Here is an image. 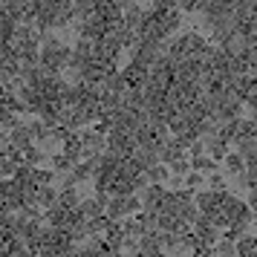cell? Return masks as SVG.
<instances>
[{
    "label": "cell",
    "mask_w": 257,
    "mask_h": 257,
    "mask_svg": "<svg viewBox=\"0 0 257 257\" xmlns=\"http://www.w3.org/2000/svg\"><path fill=\"white\" fill-rule=\"evenodd\" d=\"M145 176H148V182H151V185H165V182H168V176H171V168L162 165V162H156V165H151V168L145 171Z\"/></svg>",
    "instance_id": "11"
},
{
    "label": "cell",
    "mask_w": 257,
    "mask_h": 257,
    "mask_svg": "<svg viewBox=\"0 0 257 257\" xmlns=\"http://www.w3.org/2000/svg\"><path fill=\"white\" fill-rule=\"evenodd\" d=\"M214 254H217V257H237V243L220 237V240L214 243Z\"/></svg>",
    "instance_id": "14"
},
{
    "label": "cell",
    "mask_w": 257,
    "mask_h": 257,
    "mask_svg": "<svg viewBox=\"0 0 257 257\" xmlns=\"http://www.w3.org/2000/svg\"><path fill=\"white\" fill-rule=\"evenodd\" d=\"M49 162H52V171H55V174H70L72 168H75V162H72L64 151L52 153V156H49Z\"/></svg>",
    "instance_id": "13"
},
{
    "label": "cell",
    "mask_w": 257,
    "mask_h": 257,
    "mask_svg": "<svg viewBox=\"0 0 257 257\" xmlns=\"http://www.w3.org/2000/svg\"><path fill=\"white\" fill-rule=\"evenodd\" d=\"M78 136H81V148H84V159H93L98 153L107 151V136H101L98 130H78Z\"/></svg>",
    "instance_id": "4"
},
{
    "label": "cell",
    "mask_w": 257,
    "mask_h": 257,
    "mask_svg": "<svg viewBox=\"0 0 257 257\" xmlns=\"http://www.w3.org/2000/svg\"><path fill=\"white\" fill-rule=\"evenodd\" d=\"M35 179H38V185H52V182H55V171L35 168Z\"/></svg>",
    "instance_id": "18"
},
{
    "label": "cell",
    "mask_w": 257,
    "mask_h": 257,
    "mask_svg": "<svg viewBox=\"0 0 257 257\" xmlns=\"http://www.w3.org/2000/svg\"><path fill=\"white\" fill-rule=\"evenodd\" d=\"M139 251L142 257H159L165 251L162 243H159V234L151 231V234H145V237H139Z\"/></svg>",
    "instance_id": "8"
},
{
    "label": "cell",
    "mask_w": 257,
    "mask_h": 257,
    "mask_svg": "<svg viewBox=\"0 0 257 257\" xmlns=\"http://www.w3.org/2000/svg\"><path fill=\"white\" fill-rule=\"evenodd\" d=\"M153 9H179V0H153Z\"/></svg>",
    "instance_id": "19"
},
{
    "label": "cell",
    "mask_w": 257,
    "mask_h": 257,
    "mask_svg": "<svg viewBox=\"0 0 257 257\" xmlns=\"http://www.w3.org/2000/svg\"><path fill=\"white\" fill-rule=\"evenodd\" d=\"M165 191L162 185H148L142 188V211H151V214H159L162 211V205H165Z\"/></svg>",
    "instance_id": "6"
},
{
    "label": "cell",
    "mask_w": 257,
    "mask_h": 257,
    "mask_svg": "<svg viewBox=\"0 0 257 257\" xmlns=\"http://www.w3.org/2000/svg\"><path fill=\"white\" fill-rule=\"evenodd\" d=\"M35 194H29L24 185H18L15 179H0V214H18Z\"/></svg>",
    "instance_id": "1"
},
{
    "label": "cell",
    "mask_w": 257,
    "mask_h": 257,
    "mask_svg": "<svg viewBox=\"0 0 257 257\" xmlns=\"http://www.w3.org/2000/svg\"><path fill=\"white\" fill-rule=\"evenodd\" d=\"M191 231L197 234V245H199V243H202V245H214L217 240H220V228H217V225H214L208 217H202V214L194 220Z\"/></svg>",
    "instance_id": "5"
},
{
    "label": "cell",
    "mask_w": 257,
    "mask_h": 257,
    "mask_svg": "<svg viewBox=\"0 0 257 257\" xmlns=\"http://www.w3.org/2000/svg\"><path fill=\"white\" fill-rule=\"evenodd\" d=\"M205 179H208V188H211V191H228V185H225V176H222L220 171L208 174Z\"/></svg>",
    "instance_id": "15"
},
{
    "label": "cell",
    "mask_w": 257,
    "mask_h": 257,
    "mask_svg": "<svg viewBox=\"0 0 257 257\" xmlns=\"http://www.w3.org/2000/svg\"><path fill=\"white\" fill-rule=\"evenodd\" d=\"M159 257H171V254H165V251H162V254H159Z\"/></svg>",
    "instance_id": "20"
},
{
    "label": "cell",
    "mask_w": 257,
    "mask_h": 257,
    "mask_svg": "<svg viewBox=\"0 0 257 257\" xmlns=\"http://www.w3.org/2000/svg\"><path fill=\"white\" fill-rule=\"evenodd\" d=\"M225 171L231 176H240V174H245V156L243 153H225Z\"/></svg>",
    "instance_id": "12"
},
{
    "label": "cell",
    "mask_w": 257,
    "mask_h": 257,
    "mask_svg": "<svg viewBox=\"0 0 257 257\" xmlns=\"http://www.w3.org/2000/svg\"><path fill=\"white\" fill-rule=\"evenodd\" d=\"M118 75L124 78L127 90H145V84H148V78H151V67L142 64V61H136V58H130L127 64L118 70Z\"/></svg>",
    "instance_id": "2"
},
{
    "label": "cell",
    "mask_w": 257,
    "mask_h": 257,
    "mask_svg": "<svg viewBox=\"0 0 257 257\" xmlns=\"http://www.w3.org/2000/svg\"><path fill=\"white\" fill-rule=\"evenodd\" d=\"M220 168V162H214L208 153H199V156H191V171H197V174H214Z\"/></svg>",
    "instance_id": "10"
},
{
    "label": "cell",
    "mask_w": 257,
    "mask_h": 257,
    "mask_svg": "<svg viewBox=\"0 0 257 257\" xmlns=\"http://www.w3.org/2000/svg\"><path fill=\"white\" fill-rule=\"evenodd\" d=\"M107 151L121 156V159H127V156H133V153L139 151V145H136V136H133V133L110 130V133H107Z\"/></svg>",
    "instance_id": "3"
},
{
    "label": "cell",
    "mask_w": 257,
    "mask_h": 257,
    "mask_svg": "<svg viewBox=\"0 0 257 257\" xmlns=\"http://www.w3.org/2000/svg\"><path fill=\"white\" fill-rule=\"evenodd\" d=\"M202 182H205V176L197 174V171H188V174H185V188H191V191H199Z\"/></svg>",
    "instance_id": "17"
},
{
    "label": "cell",
    "mask_w": 257,
    "mask_h": 257,
    "mask_svg": "<svg viewBox=\"0 0 257 257\" xmlns=\"http://www.w3.org/2000/svg\"><path fill=\"white\" fill-rule=\"evenodd\" d=\"M35 202H38L44 211L52 208V205H58V188H52V185H38Z\"/></svg>",
    "instance_id": "9"
},
{
    "label": "cell",
    "mask_w": 257,
    "mask_h": 257,
    "mask_svg": "<svg viewBox=\"0 0 257 257\" xmlns=\"http://www.w3.org/2000/svg\"><path fill=\"white\" fill-rule=\"evenodd\" d=\"M168 168H171V174L174 176H185L188 171H191V159H188V156L185 159H176V162H171Z\"/></svg>",
    "instance_id": "16"
},
{
    "label": "cell",
    "mask_w": 257,
    "mask_h": 257,
    "mask_svg": "<svg viewBox=\"0 0 257 257\" xmlns=\"http://www.w3.org/2000/svg\"><path fill=\"white\" fill-rule=\"evenodd\" d=\"M107 208V194H95L90 199H81V211L87 220H93V217H101Z\"/></svg>",
    "instance_id": "7"
}]
</instances>
